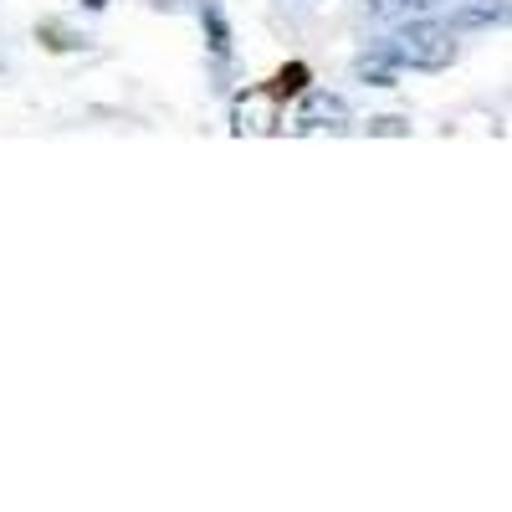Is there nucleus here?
<instances>
[{
  "instance_id": "obj_1",
  "label": "nucleus",
  "mask_w": 512,
  "mask_h": 512,
  "mask_svg": "<svg viewBox=\"0 0 512 512\" xmlns=\"http://www.w3.org/2000/svg\"><path fill=\"white\" fill-rule=\"evenodd\" d=\"M369 52H379L384 62H395L400 72H405V67H410V72H441V67L456 62V31H451L446 21H436V16H415V21H405L395 36L374 41Z\"/></svg>"
},
{
  "instance_id": "obj_2",
  "label": "nucleus",
  "mask_w": 512,
  "mask_h": 512,
  "mask_svg": "<svg viewBox=\"0 0 512 512\" xmlns=\"http://www.w3.org/2000/svg\"><path fill=\"white\" fill-rule=\"evenodd\" d=\"M292 128L297 134H313V128H349V103L328 93V88H303L297 93V113H292Z\"/></svg>"
},
{
  "instance_id": "obj_3",
  "label": "nucleus",
  "mask_w": 512,
  "mask_h": 512,
  "mask_svg": "<svg viewBox=\"0 0 512 512\" xmlns=\"http://www.w3.org/2000/svg\"><path fill=\"white\" fill-rule=\"evenodd\" d=\"M195 16H200V26H205V47H210V57H216V67H226L231 52H236L226 6H221V0H195Z\"/></svg>"
},
{
  "instance_id": "obj_4",
  "label": "nucleus",
  "mask_w": 512,
  "mask_h": 512,
  "mask_svg": "<svg viewBox=\"0 0 512 512\" xmlns=\"http://www.w3.org/2000/svg\"><path fill=\"white\" fill-rule=\"evenodd\" d=\"M446 26L451 31H492V26H507V0H466V6L451 11Z\"/></svg>"
},
{
  "instance_id": "obj_5",
  "label": "nucleus",
  "mask_w": 512,
  "mask_h": 512,
  "mask_svg": "<svg viewBox=\"0 0 512 512\" xmlns=\"http://www.w3.org/2000/svg\"><path fill=\"white\" fill-rule=\"evenodd\" d=\"M354 77L364 82V88H395V82H400V67L384 62L379 52H364V57L354 62Z\"/></svg>"
},
{
  "instance_id": "obj_6",
  "label": "nucleus",
  "mask_w": 512,
  "mask_h": 512,
  "mask_svg": "<svg viewBox=\"0 0 512 512\" xmlns=\"http://www.w3.org/2000/svg\"><path fill=\"white\" fill-rule=\"evenodd\" d=\"M308 77H313V72H308L303 62H292V67H282V72H277L272 82H262V88H267V93H272L277 103H287V98H297V93L308 88Z\"/></svg>"
},
{
  "instance_id": "obj_7",
  "label": "nucleus",
  "mask_w": 512,
  "mask_h": 512,
  "mask_svg": "<svg viewBox=\"0 0 512 512\" xmlns=\"http://www.w3.org/2000/svg\"><path fill=\"white\" fill-rule=\"evenodd\" d=\"M36 36L47 41L52 52H77V47H88L82 36H67V31H62V26H52V21H41V26H36Z\"/></svg>"
},
{
  "instance_id": "obj_8",
  "label": "nucleus",
  "mask_w": 512,
  "mask_h": 512,
  "mask_svg": "<svg viewBox=\"0 0 512 512\" xmlns=\"http://www.w3.org/2000/svg\"><path fill=\"white\" fill-rule=\"evenodd\" d=\"M369 134H384V139H405V134H410V118H395V113L369 118Z\"/></svg>"
},
{
  "instance_id": "obj_9",
  "label": "nucleus",
  "mask_w": 512,
  "mask_h": 512,
  "mask_svg": "<svg viewBox=\"0 0 512 512\" xmlns=\"http://www.w3.org/2000/svg\"><path fill=\"white\" fill-rule=\"evenodd\" d=\"M108 6V0H82V11H103Z\"/></svg>"
}]
</instances>
